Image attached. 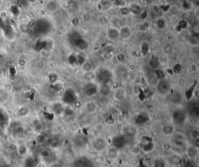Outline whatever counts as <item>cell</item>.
I'll list each match as a JSON object with an SVG mask.
<instances>
[{
	"label": "cell",
	"instance_id": "6da1fadb",
	"mask_svg": "<svg viewBox=\"0 0 199 167\" xmlns=\"http://www.w3.org/2000/svg\"><path fill=\"white\" fill-rule=\"evenodd\" d=\"M69 41L74 47L77 48L81 51H84L88 49V43L79 33L76 31L72 32L69 35Z\"/></svg>",
	"mask_w": 199,
	"mask_h": 167
},
{
	"label": "cell",
	"instance_id": "7a4b0ae2",
	"mask_svg": "<svg viewBox=\"0 0 199 167\" xmlns=\"http://www.w3.org/2000/svg\"><path fill=\"white\" fill-rule=\"evenodd\" d=\"M113 79V74L108 69H100L95 73V81L100 85H109Z\"/></svg>",
	"mask_w": 199,
	"mask_h": 167
},
{
	"label": "cell",
	"instance_id": "3957f363",
	"mask_svg": "<svg viewBox=\"0 0 199 167\" xmlns=\"http://www.w3.org/2000/svg\"><path fill=\"white\" fill-rule=\"evenodd\" d=\"M62 102L67 105H75V102L78 101L77 95L72 88H68L63 92L62 97Z\"/></svg>",
	"mask_w": 199,
	"mask_h": 167
},
{
	"label": "cell",
	"instance_id": "277c9868",
	"mask_svg": "<svg viewBox=\"0 0 199 167\" xmlns=\"http://www.w3.org/2000/svg\"><path fill=\"white\" fill-rule=\"evenodd\" d=\"M187 113L183 109H176L172 113V120L175 125H183L187 121Z\"/></svg>",
	"mask_w": 199,
	"mask_h": 167
},
{
	"label": "cell",
	"instance_id": "5b68a950",
	"mask_svg": "<svg viewBox=\"0 0 199 167\" xmlns=\"http://www.w3.org/2000/svg\"><path fill=\"white\" fill-rule=\"evenodd\" d=\"M93 148L97 152H101L106 150L108 147L107 139L103 137H96L93 140Z\"/></svg>",
	"mask_w": 199,
	"mask_h": 167
},
{
	"label": "cell",
	"instance_id": "8992f818",
	"mask_svg": "<svg viewBox=\"0 0 199 167\" xmlns=\"http://www.w3.org/2000/svg\"><path fill=\"white\" fill-rule=\"evenodd\" d=\"M156 88H157V92L159 94L161 95H169L170 92L171 85L169 81H167V80L164 79V80H161L158 82Z\"/></svg>",
	"mask_w": 199,
	"mask_h": 167
},
{
	"label": "cell",
	"instance_id": "52a82bcc",
	"mask_svg": "<svg viewBox=\"0 0 199 167\" xmlns=\"http://www.w3.org/2000/svg\"><path fill=\"white\" fill-rule=\"evenodd\" d=\"M99 92V86L93 82L87 83L83 88V93L87 97H93Z\"/></svg>",
	"mask_w": 199,
	"mask_h": 167
},
{
	"label": "cell",
	"instance_id": "ba28073f",
	"mask_svg": "<svg viewBox=\"0 0 199 167\" xmlns=\"http://www.w3.org/2000/svg\"><path fill=\"white\" fill-rule=\"evenodd\" d=\"M36 29L41 33H47L51 30V24L47 20H41L36 23Z\"/></svg>",
	"mask_w": 199,
	"mask_h": 167
},
{
	"label": "cell",
	"instance_id": "9c48e42d",
	"mask_svg": "<svg viewBox=\"0 0 199 167\" xmlns=\"http://www.w3.org/2000/svg\"><path fill=\"white\" fill-rule=\"evenodd\" d=\"M106 156L109 160L115 161L119 156V149H118L113 145L107 147V149H106Z\"/></svg>",
	"mask_w": 199,
	"mask_h": 167
},
{
	"label": "cell",
	"instance_id": "30bf717a",
	"mask_svg": "<svg viewBox=\"0 0 199 167\" xmlns=\"http://www.w3.org/2000/svg\"><path fill=\"white\" fill-rule=\"evenodd\" d=\"M189 160H194L198 156V149L196 146L191 145H188L185 150V153Z\"/></svg>",
	"mask_w": 199,
	"mask_h": 167
},
{
	"label": "cell",
	"instance_id": "8fae6325",
	"mask_svg": "<svg viewBox=\"0 0 199 167\" xmlns=\"http://www.w3.org/2000/svg\"><path fill=\"white\" fill-rule=\"evenodd\" d=\"M188 113L192 117L197 118L199 116V103L197 100L192 101L188 105Z\"/></svg>",
	"mask_w": 199,
	"mask_h": 167
},
{
	"label": "cell",
	"instance_id": "7c38bea8",
	"mask_svg": "<svg viewBox=\"0 0 199 167\" xmlns=\"http://www.w3.org/2000/svg\"><path fill=\"white\" fill-rule=\"evenodd\" d=\"M169 101L170 103L174 104V105H178V104L181 103L183 99V96L181 93L179 92H174L169 94Z\"/></svg>",
	"mask_w": 199,
	"mask_h": 167
},
{
	"label": "cell",
	"instance_id": "4fadbf2b",
	"mask_svg": "<svg viewBox=\"0 0 199 167\" xmlns=\"http://www.w3.org/2000/svg\"><path fill=\"white\" fill-rule=\"evenodd\" d=\"M107 34L108 38L111 41H116L120 38L118 28H117L115 27H109L107 29Z\"/></svg>",
	"mask_w": 199,
	"mask_h": 167
},
{
	"label": "cell",
	"instance_id": "5bb4252c",
	"mask_svg": "<svg viewBox=\"0 0 199 167\" xmlns=\"http://www.w3.org/2000/svg\"><path fill=\"white\" fill-rule=\"evenodd\" d=\"M119 30V35L122 39H128L132 35V30L127 25L121 27Z\"/></svg>",
	"mask_w": 199,
	"mask_h": 167
},
{
	"label": "cell",
	"instance_id": "9a60e30c",
	"mask_svg": "<svg viewBox=\"0 0 199 167\" xmlns=\"http://www.w3.org/2000/svg\"><path fill=\"white\" fill-rule=\"evenodd\" d=\"M112 145L120 150L121 148H122L125 145V138L124 136H117V137H114Z\"/></svg>",
	"mask_w": 199,
	"mask_h": 167
},
{
	"label": "cell",
	"instance_id": "2e32d148",
	"mask_svg": "<svg viewBox=\"0 0 199 167\" xmlns=\"http://www.w3.org/2000/svg\"><path fill=\"white\" fill-rule=\"evenodd\" d=\"M51 110H52L53 113L57 116H60V115L64 113L65 108L62 103L60 102H55L51 106Z\"/></svg>",
	"mask_w": 199,
	"mask_h": 167
},
{
	"label": "cell",
	"instance_id": "e0dca14e",
	"mask_svg": "<svg viewBox=\"0 0 199 167\" xmlns=\"http://www.w3.org/2000/svg\"><path fill=\"white\" fill-rule=\"evenodd\" d=\"M197 81L195 80L194 84H192L191 86L189 87L188 89L186 90V92H185V97L188 100H191L192 97L194 95V92L196 90V88H197Z\"/></svg>",
	"mask_w": 199,
	"mask_h": 167
},
{
	"label": "cell",
	"instance_id": "ac0fdd59",
	"mask_svg": "<svg viewBox=\"0 0 199 167\" xmlns=\"http://www.w3.org/2000/svg\"><path fill=\"white\" fill-rule=\"evenodd\" d=\"M162 133L165 136H172L175 133L174 127L172 124H166L162 127Z\"/></svg>",
	"mask_w": 199,
	"mask_h": 167
},
{
	"label": "cell",
	"instance_id": "d6986e66",
	"mask_svg": "<svg viewBox=\"0 0 199 167\" xmlns=\"http://www.w3.org/2000/svg\"><path fill=\"white\" fill-rule=\"evenodd\" d=\"M148 66L151 69H157L160 66V59L157 56H152L148 61Z\"/></svg>",
	"mask_w": 199,
	"mask_h": 167
},
{
	"label": "cell",
	"instance_id": "ffe728a7",
	"mask_svg": "<svg viewBox=\"0 0 199 167\" xmlns=\"http://www.w3.org/2000/svg\"><path fill=\"white\" fill-rule=\"evenodd\" d=\"M28 147H27L26 145H25V144H21V145H19L17 146V154L19 155L20 156H21V157H23V156H26V155L28 153Z\"/></svg>",
	"mask_w": 199,
	"mask_h": 167
},
{
	"label": "cell",
	"instance_id": "44dd1931",
	"mask_svg": "<svg viewBox=\"0 0 199 167\" xmlns=\"http://www.w3.org/2000/svg\"><path fill=\"white\" fill-rule=\"evenodd\" d=\"M129 10L131 13H132L134 15H139V13H141L142 12V9L141 6L136 3L131 4Z\"/></svg>",
	"mask_w": 199,
	"mask_h": 167
},
{
	"label": "cell",
	"instance_id": "7402d4cb",
	"mask_svg": "<svg viewBox=\"0 0 199 167\" xmlns=\"http://www.w3.org/2000/svg\"><path fill=\"white\" fill-rule=\"evenodd\" d=\"M58 2L55 1H50L46 4V9L49 12H55L58 10Z\"/></svg>",
	"mask_w": 199,
	"mask_h": 167
},
{
	"label": "cell",
	"instance_id": "603a6c76",
	"mask_svg": "<svg viewBox=\"0 0 199 167\" xmlns=\"http://www.w3.org/2000/svg\"><path fill=\"white\" fill-rule=\"evenodd\" d=\"M142 148L139 145H132V148H130V153L134 157H138V156H140L142 153Z\"/></svg>",
	"mask_w": 199,
	"mask_h": 167
},
{
	"label": "cell",
	"instance_id": "cb8c5ba5",
	"mask_svg": "<svg viewBox=\"0 0 199 167\" xmlns=\"http://www.w3.org/2000/svg\"><path fill=\"white\" fill-rule=\"evenodd\" d=\"M148 120H149V119H148V115L145 114V113H142L136 117V118H135V123L137 124H145V122H147Z\"/></svg>",
	"mask_w": 199,
	"mask_h": 167
},
{
	"label": "cell",
	"instance_id": "d4e9b609",
	"mask_svg": "<svg viewBox=\"0 0 199 167\" xmlns=\"http://www.w3.org/2000/svg\"><path fill=\"white\" fill-rule=\"evenodd\" d=\"M87 60L86 56L83 53H76V66H82Z\"/></svg>",
	"mask_w": 199,
	"mask_h": 167
},
{
	"label": "cell",
	"instance_id": "484cf974",
	"mask_svg": "<svg viewBox=\"0 0 199 167\" xmlns=\"http://www.w3.org/2000/svg\"><path fill=\"white\" fill-rule=\"evenodd\" d=\"M58 80V75L55 72H51L47 75V81L51 85H55Z\"/></svg>",
	"mask_w": 199,
	"mask_h": 167
},
{
	"label": "cell",
	"instance_id": "4316f807",
	"mask_svg": "<svg viewBox=\"0 0 199 167\" xmlns=\"http://www.w3.org/2000/svg\"><path fill=\"white\" fill-rule=\"evenodd\" d=\"M190 137L194 141L197 142L199 139V130L197 127H194L190 132Z\"/></svg>",
	"mask_w": 199,
	"mask_h": 167
},
{
	"label": "cell",
	"instance_id": "83f0119b",
	"mask_svg": "<svg viewBox=\"0 0 199 167\" xmlns=\"http://www.w3.org/2000/svg\"><path fill=\"white\" fill-rule=\"evenodd\" d=\"M99 92H100L103 95H108L111 93V87L109 86V85H100Z\"/></svg>",
	"mask_w": 199,
	"mask_h": 167
},
{
	"label": "cell",
	"instance_id": "f1b7e54d",
	"mask_svg": "<svg viewBox=\"0 0 199 167\" xmlns=\"http://www.w3.org/2000/svg\"><path fill=\"white\" fill-rule=\"evenodd\" d=\"M116 119L114 117V115L112 113H107L104 117V122L107 124V125H113L115 124Z\"/></svg>",
	"mask_w": 199,
	"mask_h": 167
},
{
	"label": "cell",
	"instance_id": "f546056e",
	"mask_svg": "<svg viewBox=\"0 0 199 167\" xmlns=\"http://www.w3.org/2000/svg\"><path fill=\"white\" fill-rule=\"evenodd\" d=\"M81 20L85 24H90L92 21V15H91V13H89V12H84L82 14Z\"/></svg>",
	"mask_w": 199,
	"mask_h": 167
},
{
	"label": "cell",
	"instance_id": "4dcf8cb0",
	"mask_svg": "<svg viewBox=\"0 0 199 167\" xmlns=\"http://www.w3.org/2000/svg\"><path fill=\"white\" fill-rule=\"evenodd\" d=\"M13 86L11 83L10 82H6L3 85L2 88V91L5 93V94H10L13 92Z\"/></svg>",
	"mask_w": 199,
	"mask_h": 167
},
{
	"label": "cell",
	"instance_id": "1f68e13d",
	"mask_svg": "<svg viewBox=\"0 0 199 167\" xmlns=\"http://www.w3.org/2000/svg\"><path fill=\"white\" fill-rule=\"evenodd\" d=\"M173 140H177V141H181L187 142V137L185 134L183 133H180V132H177L173 134Z\"/></svg>",
	"mask_w": 199,
	"mask_h": 167
},
{
	"label": "cell",
	"instance_id": "d6a6232c",
	"mask_svg": "<svg viewBox=\"0 0 199 167\" xmlns=\"http://www.w3.org/2000/svg\"><path fill=\"white\" fill-rule=\"evenodd\" d=\"M82 69H83L84 73H87V72H91L93 69V64L90 62V60H87L84 63L83 66H82Z\"/></svg>",
	"mask_w": 199,
	"mask_h": 167
},
{
	"label": "cell",
	"instance_id": "836d02e7",
	"mask_svg": "<svg viewBox=\"0 0 199 167\" xmlns=\"http://www.w3.org/2000/svg\"><path fill=\"white\" fill-rule=\"evenodd\" d=\"M29 108L26 106H21L19 109H18V115L20 117H25L29 114Z\"/></svg>",
	"mask_w": 199,
	"mask_h": 167
},
{
	"label": "cell",
	"instance_id": "e575fe53",
	"mask_svg": "<svg viewBox=\"0 0 199 167\" xmlns=\"http://www.w3.org/2000/svg\"><path fill=\"white\" fill-rule=\"evenodd\" d=\"M190 43L193 45L194 47H197L198 45V34H193L189 38Z\"/></svg>",
	"mask_w": 199,
	"mask_h": 167
},
{
	"label": "cell",
	"instance_id": "d590c367",
	"mask_svg": "<svg viewBox=\"0 0 199 167\" xmlns=\"http://www.w3.org/2000/svg\"><path fill=\"white\" fill-rule=\"evenodd\" d=\"M141 51L143 56H146L148 55V52H149V44L147 41H144L141 45Z\"/></svg>",
	"mask_w": 199,
	"mask_h": 167
},
{
	"label": "cell",
	"instance_id": "8d00e7d4",
	"mask_svg": "<svg viewBox=\"0 0 199 167\" xmlns=\"http://www.w3.org/2000/svg\"><path fill=\"white\" fill-rule=\"evenodd\" d=\"M68 63L71 66H76V53H71L68 56Z\"/></svg>",
	"mask_w": 199,
	"mask_h": 167
},
{
	"label": "cell",
	"instance_id": "74e56055",
	"mask_svg": "<svg viewBox=\"0 0 199 167\" xmlns=\"http://www.w3.org/2000/svg\"><path fill=\"white\" fill-rule=\"evenodd\" d=\"M181 7L185 11H190V10H192V8H193V5L191 2L189 1H183L181 2Z\"/></svg>",
	"mask_w": 199,
	"mask_h": 167
},
{
	"label": "cell",
	"instance_id": "f35d334b",
	"mask_svg": "<svg viewBox=\"0 0 199 167\" xmlns=\"http://www.w3.org/2000/svg\"><path fill=\"white\" fill-rule=\"evenodd\" d=\"M152 167H166V162L163 159H156L153 162Z\"/></svg>",
	"mask_w": 199,
	"mask_h": 167
},
{
	"label": "cell",
	"instance_id": "ab89813d",
	"mask_svg": "<svg viewBox=\"0 0 199 167\" xmlns=\"http://www.w3.org/2000/svg\"><path fill=\"white\" fill-rule=\"evenodd\" d=\"M83 78L86 80V81H88L89 82H91L93 80L95 79V74H94L92 71L87 72V73H83Z\"/></svg>",
	"mask_w": 199,
	"mask_h": 167
},
{
	"label": "cell",
	"instance_id": "60d3db41",
	"mask_svg": "<svg viewBox=\"0 0 199 167\" xmlns=\"http://www.w3.org/2000/svg\"><path fill=\"white\" fill-rule=\"evenodd\" d=\"M155 73H156V78L159 79L160 81L165 79V73H164V71L163 69H156V70H155Z\"/></svg>",
	"mask_w": 199,
	"mask_h": 167
},
{
	"label": "cell",
	"instance_id": "b9f144b4",
	"mask_svg": "<svg viewBox=\"0 0 199 167\" xmlns=\"http://www.w3.org/2000/svg\"><path fill=\"white\" fill-rule=\"evenodd\" d=\"M43 129H44L43 124H41V123H37V124H36L34 127V132H36V133H41V131L43 130Z\"/></svg>",
	"mask_w": 199,
	"mask_h": 167
},
{
	"label": "cell",
	"instance_id": "7bdbcfd3",
	"mask_svg": "<svg viewBox=\"0 0 199 167\" xmlns=\"http://www.w3.org/2000/svg\"><path fill=\"white\" fill-rule=\"evenodd\" d=\"M17 146H18V145H17V144H15V143H10V144L7 145L6 149H7V151L9 152H17Z\"/></svg>",
	"mask_w": 199,
	"mask_h": 167
},
{
	"label": "cell",
	"instance_id": "ee69618b",
	"mask_svg": "<svg viewBox=\"0 0 199 167\" xmlns=\"http://www.w3.org/2000/svg\"><path fill=\"white\" fill-rule=\"evenodd\" d=\"M112 4L114 6H117V7H124L125 6L126 2L125 1H123V0H115V1H113Z\"/></svg>",
	"mask_w": 199,
	"mask_h": 167
},
{
	"label": "cell",
	"instance_id": "f6af8a7d",
	"mask_svg": "<svg viewBox=\"0 0 199 167\" xmlns=\"http://www.w3.org/2000/svg\"><path fill=\"white\" fill-rule=\"evenodd\" d=\"M117 60H118V62L120 63H123L126 61V56H124V53H118V54H117L116 56Z\"/></svg>",
	"mask_w": 199,
	"mask_h": 167
},
{
	"label": "cell",
	"instance_id": "bcb514c9",
	"mask_svg": "<svg viewBox=\"0 0 199 167\" xmlns=\"http://www.w3.org/2000/svg\"><path fill=\"white\" fill-rule=\"evenodd\" d=\"M120 13L122 16H128L131 13V12H130L129 8L127 6H124V7L120 8Z\"/></svg>",
	"mask_w": 199,
	"mask_h": 167
},
{
	"label": "cell",
	"instance_id": "7dc6e473",
	"mask_svg": "<svg viewBox=\"0 0 199 167\" xmlns=\"http://www.w3.org/2000/svg\"><path fill=\"white\" fill-rule=\"evenodd\" d=\"M156 25L160 29H164L166 26V21L163 18H160L156 21Z\"/></svg>",
	"mask_w": 199,
	"mask_h": 167
},
{
	"label": "cell",
	"instance_id": "c3c4849f",
	"mask_svg": "<svg viewBox=\"0 0 199 167\" xmlns=\"http://www.w3.org/2000/svg\"><path fill=\"white\" fill-rule=\"evenodd\" d=\"M173 73H180L182 70V65L180 63H176L173 67Z\"/></svg>",
	"mask_w": 199,
	"mask_h": 167
},
{
	"label": "cell",
	"instance_id": "681fc988",
	"mask_svg": "<svg viewBox=\"0 0 199 167\" xmlns=\"http://www.w3.org/2000/svg\"><path fill=\"white\" fill-rule=\"evenodd\" d=\"M149 24H148V23L146 22V21H145L143 22L142 24H140V27H139V29L140 31H147L148 28H149Z\"/></svg>",
	"mask_w": 199,
	"mask_h": 167
},
{
	"label": "cell",
	"instance_id": "f907efd6",
	"mask_svg": "<svg viewBox=\"0 0 199 167\" xmlns=\"http://www.w3.org/2000/svg\"><path fill=\"white\" fill-rule=\"evenodd\" d=\"M186 84H187V81L184 77H180V78L178 79V81H177V85H178L179 87H181V88L185 86Z\"/></svg>",
	"mask_w": 199,
	"mask_h": 167
},
{
	"label": "cell",
	"instance_id": "816d5d0a",
	"mask_svg": "<svg viewBox=\"0 0 199 167\" xmlns=\"http://www.w3.org/2000/svg\"><path fill=\"white\" fill-rule=\"evenodd\" d=\"M113 54L114 53H111V52H104V53L103 54V56L104 58V59L106 60H111L113 58Z\"/></svg>",
	"mask_w": 199,
	"mask_h": 167
},
{
	"label": "cell",
	"instance_id": "f5cc1de1",
	"mask_svg": "<svg viewBox=\"0 0 199 167\" xmlns=\"http://www.w3.org/2000/svg\"><path fill=\"white\" fill-rule=\"evenodd\" d=\"M188 21H185V20H181V21L179 22V27H180V30H182V29H185L188 27Z\"/></svg>",
	"mask_w": 199,
	"mask_h": 167
},
{
	"label": "cell",
	"instance_id": "db71d44e",
	"mask_svg": "<svg viewBox=\"0 0 199 167\" xmlns=\"http://www.w3.org/2000/svg\"><path fill=\"white\" fill-rule=\"evenodd\" d=\"M74 111L73 109H71V108H66L64 110V114L66 116H69V117H72V115H74Z\"/></svg>",
	"mask_w": 199,
	"mask_h": 167
},
{
	"label": "cell",
	"instance_id": "11a10c76",
	"mask_svg": "<svg viewBox=\"0 0 199 167\" xmlns=\"http://www.w3.org/2000/svg\"><path fill=\"white\" fill-rule=\"evenodd\" d=\"M152 11H153V13H154L155 14H158V13H160V11H161L160 6H159V5H156V4L152 5Z\"/></svg>",
	"mask_w": 199,
	"mask_h": 167
},
{
	"label": "cell",
	"instance_id": "9f6ffc18",
	"mask_svg": "<svg viewBox=\"0 0 199 167\" xmlns=\"http://www.w3.org/2000/svg\"><path fill=\"white\" fill-rule=\"evenodd\" d=\"M152 148H153V145H152V143L149 142L148 143L147 145H144V147H143V151H145V152H150L152 149Z\"/></svg>",
	"mask_w": 199,
	"mask_h": 167
},
{
	"label": "cell",
	"instance_id": "6f0895ef",
	"mask_svg": "<svg viewBox=\"0 0 199 167\" xmlns=\"http://www.w3.org/2000/svg\"><path fill=\"white\" fill-rule=\"evenodd\" d=\"M184 167H196V164L195 162H194V161H193V160L188 159V161L185 162Z\"/></svg>",
	"mask_w": 199,
	"mask_h": 167
},
{
	"label": "cell",
	"instance_id": "680465c9",
	"mask_svg": "<svg viewBox=\"0 0 199 167\" xmlns=\"http://www.w3.org/2000/svg\"><path fill=\"white\" fill-rule=\"evenodd\" d=\"M191 71L193 73H197L198 71V66H197V64L193 63L191 65Z\"/></svg>",
	"mask_w": 199,
	"mask_h": 167
},
{
	"label": "cell",
	"instance_id": "91938a15",
	"mask_svg": "<svg viewBox=\"0 0 199 167\" xmlns=\"http://www.w3.org/2000/svg\"><path fill=\"white\" fill-rule=\"evenodd\" d=\"M36 140H37L38 143H42L44 141V135H42L41 133H38Z\"/></svg>",
	"mask_w": 199,
	"mask_h": 167
},
{
	"label": "cell",
	"instance_id": "94428289",
	"mask_svg": "<svg viewBox=\"0 0 199 167\" xmlns=\"http://www.w3.org/2000/svg\"><path fill=\"white\" fill-rule=\"evenodd\" d=\"M79 22H80V20L79 19V18H77V17H75V18H74L73 20H72V24L75 25V26H77L78 24H79Z\"/></svg>",
	"mask_w": 199,
	"mask_h": 167
},
{
	"label": "cell",
	"instance_id": "6125c7cd",
	"mask_svg": "<svg viewBox=\"0 0 199 167\" xmlns=\"http://www.w3.org/2000/svg\"><path fill=\"white\" fill-rule=\"evenodd\" d=\"M8 15V13L6 10H2V11L0 12V17L4 18V17H6Z\"/></svg>",
	"mask_w": 199,
	"mask_h": 167
},
{
	"label": "cell",
	"instance_id": "be15d7a7",
	"mask_svg": "<svg viewBox=\"0 0 199 167\" xmlns=\"http://www.w3.org/2000/svg\"><path fill=\"white\" fill-rule=\"evenodd\" d=\"M18 63H19L20 66H24L25 65H26V61H25V59H20L18 61Z\"/></svg>",
	"mask_w": 199,
	"mask_h": 167
},
{
	"label": "cell",
	"instance_id": "e7e4bbea",
	"mask_svg": "<svg viewBox=\"0 0 199 167\" xmlns=\"http://www.w3.org/2000/svg\"><path fill=\"white\" fill-rule=\"evenodd\" d=\"M4 75H5V73H4L3 69L2 68H0V80L4 78Z\"/></svg>",
	"mask_w": 199,
	"mask_h": 167
},
{
	"label": "cell",
	"instance_id": "03108f58",
	"mask_svg": "<svg viewBox=\"0 0 199 167\" xmlns=\"http://www.w3.org/2000/svg\"><path fill=\"white\" fill-rule=\"evenodd\" d=\"M77 167H86V166H84V165H78Z\"/></svg>",
	"mask_w": 199,
	"mask_h": 167
}]
</instances>
